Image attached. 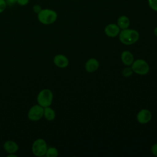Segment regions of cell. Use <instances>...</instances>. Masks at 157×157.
I'll use <instances>...</instances> for the list:
<instances>
[{
	"label": "cell",
	"mask_w": 157,
	"mask_h": 157,
	"mask_svg": "<svg viewBox=\"0 0 157 157\" xmlns=\"http://www.w3.org/2000/svg\"><path fill=\"white\" fill-rule=\"evenodd\" d=\"M119 39L124 45H132L136 43L139 39V33L133 29H121L119 33Z\"/></svg>",
	"instance_id": "6da1fadb"
},
{
	"label": "cell",
	"mask_w": 157,
	"mask_h": 157,
	"mask_svg": "<svg viewBox=\"0 0 157 157\" xmlns=\"http://www.w3.org/2000/svg\"><path fill=\"white\" fill-rule=\"evenodd\" d=\"M57 13L49 9H42L37 13V19L40 23L43 25H48L53 23L57 19Z\"/></svg>",
	"instance_id": "7a4b0ae2"
},
{
	"label": "cell",
	"mask_w": 157,
	"mask_h": 157,
	"mask_svg": "<svg viewBox=\"0 0 157 157\" xmlns=\"http://www.w3.org/2000/svg\"><path fill=\"white\" fill-rule=\"evenodd\" d=\"M53 99V94L52 91L48 88H44L39 92L37 96V102L44 108L51 105Z\"/></svg>",
	"instance_id": "3957f363"
},
{
	"label": "cell",
	"mask_w": 157,
	"mask_h": 157,
	"mask_svg": "<svg viewBox=\"0 0 157 157\" xmlns=\"http://www.w3.org/2000/svg\"><path fill=\"white\" fill-rule=\"evenodd\" d=\"M47 148L48 147L47 142L42 138H39L34 140L31 147L33 154L37 157L45 156Z\"/></svg>",
	"instance_id": "277c9868"
},
{
	"label": "cell",
	"mask_w": 157,
	"mask_h": 157,
	"mask_svg": "<svg viewBox=\"0 0 157 157\" xmlns=\"http://www.w3.org/2000/svg\"><path fill=\"white\" fill-rule=\"evenodd\" d=\"M131 67L136 74L138 75H144L148 73L150 66L147 61L142 59H137L134 60L131 65Z\"/></svg>",
	"instance_id": "5b68a950"
},
{
	"label": "cell",
	"mask_w": 157,
	"mask_h": 157,
	"mask_svg": "<svg viewBox=\"0 0 157 157\" xmlns=\"http://www.w3.org/2000/svg\"><path fill=\"white\" fill-rule=\"evenodd\" d=\"M44 108L39 104L33 105L28 110V118L33 121H37L44 117Z\"/></svg>",
	"instance_id": "8992f818"
},
{
	"label": "cell",
	"mask_w": 157,
	"mask_h": 157,
	"mask_svg": "<svg viewBox=\"0 0 157 157\" xmlns=\"http://www.w3.org/2000/svg\"><path fill=\"white\" fill-rule=\"evenodd\" d=\"M152 115L150 110L142 109L137 114V120L140 124H147L151 120Z\"/></svg>",
	"instance_id": "52a82bcc"
},
{
	"label": "cell",
	"mask_w": 157,
	"mask_h": 157,
	"mask_svg": "<svg viewBox=\"0 0 157 157\" xmlns=\"http://www.w3.org/2000/svg\"><path fill=\"white\" fill-rule=\"evenodd\" d=\"M105 34L110 37H115L119 35L120 28L115 23H110L107 25L104 29Z\"/></svg>",
	"instance_id": "ba28073f"
},
{
	"label": "cell",
	"mask_w": 157,
	"mask_h": 157,
	"mask_svg": "<svg viewBox=\"0 0 157 157\" xmlns=\"http://www.w3.org/2000/svg\"><path fill=\"white\" fill-rule=\"evenodd\" d=\"M53 63L55 66L59 68H65L69 65V59L65 55L58 54L54 56Z\"/></svg>",
	"instance_id": "9c48e42d"
},
{
	"label": "cell",
	"mask_w": 157,
	"mask_h": 157,
	"mask_svg": "<svg viewBox=\"0 0 157 157\" xmlns=\"http://www.w3.org/2000/svg\"><path fill=\"white\" fill-rule=\"evenodd\" d=\"M4 150L8 153H15L19 149V146L18 144L12 140H6L3 144Z\"/></svg>",
	"instance_id": "30bf717a"
},
{
	"label": "cell",
	"mask_w": 157,
	"mask_h": 157,
	"mask_svg": "<svg viewBox=\"0 0 157 157\" xmlns=\"http://www.w3.org/2000/svg\"><path fill=\"white\" fill-rule=\"evenodd\" d=\"M99 66V61L96 58H90L87 60L85 65V69L88 72H95Z\"/></svg>",
	"instance_id": "8fae6325"
},
{
	"label": "cell",
	"mask_w": 157,
	"mask_h": 157,
	"mask_svg": "<svg viewBox=\"0 0 157 157\" xmlns=\"http://www.w3.org/2000/svg\"><path fill=\"white\" fill-rule=\"evenodd\" d=\"M121 59L122 63L128 66H130L132 65L134 61V56L131 52L128 50H125L121 54Z\"/></svg>",
	"instance_id": "7c38bea8"
},
{
	"label": "cell",
	"mask_w": 157,
	"mask_h": 157,
	"mask_svg": "<svg viewBox=\"0 0 157 157\" xmlns=\"http://www.w3.org/2000/svg\"><path fill=\"white\" fill-rule=\"evenodd\" d=\"M130 25V20L129 18L125 15L120 16L117 20V25L120 29H124L128 28Z\"/></svg>",
	"instance_id": "4fadbf2b"
},
{
	"label": "cell",
	"mask_w": 157,
	"mask_h": 157,
	"mask_svg": "<svg viewBox=\"0 0 157 157\" xmlns=\"http://www.w3.org/2000/svg\"><path fill=\"white\" fill-rule=\"evenodd\" d=\"M56 117L55 111L49 107H44V117L48 121H53Z\"/></svg>",
	"instance_id": "5bb4252c"
},
{
	"label": "cell",
	"mask_w": 157,
	"mask_h": 157,
	"mask_svg": "<svg viewBox=\"0 0 157 157\" xmlns=\"http://www.w3.org/2000/svg\"><path fill=\"white\" fill-rule=\"evenodd\" d=\"M58 155L59 153L58 149L53 147H50L49 148L48 147L45 153V156L47 157H56L58 156Z\"/></svg>",
	"instance_id": "9a60e30c"
},
{
	"label": "cell",
	"mask_w": 157,
	"mask_h": 157,
	"mask_svg": "<svg viewBox=\"0 0 157 157\" xmlns=\"http://www.w3.org/2000/svg\"><path fill=\"white\" fill-rule=\"evenodd\" d=\"M133 73H134V71L131 67H126L124 68L122 71V75L125 77H128L131 76Z\"/></svg>",
	"instance_id": "2e32d148"
},
{
	"label": "cell",
	"mask_w": 157,
	"mask_h": 157,
	"mask_svg": "<svg viewBox=\"0 0 157 157\" xmlns=\"http://www.w3.org/2000/svg\"><path fill=\"white\" fill-rule=\"evenodd\" d=\"M148 2L150 7L157 12V0H148Z\"/></svg>",
	"instance_id": "e0dca14e"
},
{
	"label": "cell",
	"mask_w": 157,
	"mask_h": 157,
	"mask_svg": "<svg viewBox=\"0 0 157 157\" xmlns=\"http://www.w3.org/2000/svg\"><path fill=\"white\" fill-rule=\"evenodd\" d=\"M7 6V2L6 0H0V13L3 12Z\"/></svg>",
	"instance_id": "ac0fdd59"
},
{
	"label": "cell",
	"mask_w": 157,
	"mask_h": 157,
	"mask_svg": "<svg viewBox=\"0 0 157 157\" xmlns=\"http://www.w3.org/2000/svg\"><path fill=\"white\" fill-rule=\"evenodd\" d=\"M151 151L153 155L157 156V144H155L151 146Z\"/></svg>",
	"instance_id": "d6986e66"
},
{
	"label": "cell",
	"mask_w": 157,
	"mask_h": 157,
	"mask_svg": "<svg viewBox=\"0 0 157 157\" xmlns=\"http://www.w3.org/2000/svg\"><path fill=\"white\" fill-rule=\"evenodd\" d=\"M29 0H17V4L20 6H26L28 4Z\"/></svg>",
	"instance_id": "ffe728a7"
},
{
	"label": "cell",
	"mask_w": 157,
	"mask_h": 157,
	"mask_svg": "<svg viewBox=\"0 0 157 157\" xmlns=\"http://www.w3.org/2000/svg\"><path fill=\"white\" fill-rule=\"evenodd\" d=\"M41 10H42L41 7H40V6H39V5H35V6H34V7H33V10H34V12L35 13H38Z\"/></svg>",
	"instance_id": "44dd1931"
},
{
	"label": "cell",
	"mask_w": 157,
	"mask_h": 157,
	"mask_svg": "<svg viewBox=\"0 0 157 157\" xmlns=\"http://www.w3.org/2000/svg\"><path fill=\"white\" fill-rule=\"evenodd\" d=\"M6 2H7V4L12 5V4H13L15 3H17V0H6Z\"/></svg>",
	"instance_id": "7402d4cb"
},
{
	"label": "cell",
	"mask_w": 157,
	"mask_h": 157,
	"mask_svg": "<svg viewBox=\"0 0 157 157\" xmlns=\"http://www.w3.org/2000/svg\"><path fill=\"white\" fill-rule=\"evenodd\" d=\"M154 34H155V35L157 37V27H156V28H155V29H154Z\"/></svg>",
	"instance_id": "603a6c76"
}]
</instances>
